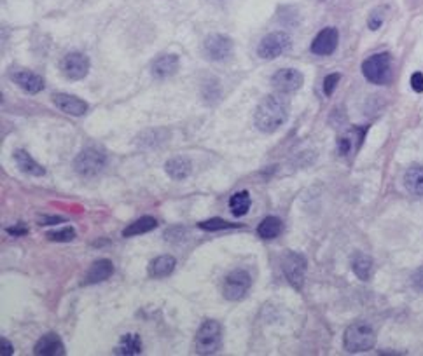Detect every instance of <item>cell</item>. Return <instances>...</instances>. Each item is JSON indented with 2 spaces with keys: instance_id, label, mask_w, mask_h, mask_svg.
Listing matches in <instances>:
<instances>
[{
  "instance_id": "1",
  "label": "cell",
  "mask_w": 423,
  "mask_h": 356,
  "mask_svg": "<svg viewBox=\"0 0 423 356\" xmlns=\"http://www.w3.org/2000/svg\"><path fill=\"white\" fill-rule=\"evenodd\" d=\"M289 119V102L280 95H268L262 98L254 114V124L259 131L273 133Z\"/></svg>"
},
{
  "instance_id": "2",
  "label": "cell",
  "mask_w": 423,
  "mask_h": 356,
  "mask_svg": "<svg viewBox=\"0 0 423 356\" xmlns=\"http://www.w3.org/2000/svg\"><path fill=\"white\" fill-rule=\"evenodd\" d=\"M376 344L374 328L366 321H355L344 330L343 346L348 353H366Z\"/></svg>"
},
{
  "instance_id": "3",
  "label": "cell",
  "mask_w": 423,
  "mask_h": 356,
  "mask_svg": "<svg viewBox=\"0 0 423 356\" xmlns=\"http://www.w3.org/2000/svg\"><path fill=\"white\" fill-rule=\"evenodd\" d=\"M362 73L371 84L385 86L392 81V57L390 53L373 54L362 63Z\"/></svg>"
},
{
  "instance_id": "4",
  "label": "cell",
  "mask_w": 423,
  "mask_h": 356,
  "mask_svg": "<svg viewBox=\"0 0 423 356\" xmlns=\"http://www.w3.org/2000/svg\"><path fill=\"white\" fill-rule=\"evenodd\" d=\"M196 350L199 355H214L221 350L222 326L219 321L207 320L196 332Z\"/></svg>"
},
{
  "instance_id": "5",
  "label": "cell",
  "mask_w": 423,
  "mask_h": 356,
  "mask_svg": "<svg viewBox=\"0 0 423 356\" xmlns=\"http://www.w3.org/2000/svg\"><path fill=\"white\" fill-rule=\"evenodd\" d=\"M105 152L98 147H88L81 152L74 161V170L81 177H96L103 168H105Z\"/></svg>"
},
{
  "instance_id": "6",
  "label": "cell",
  "mask_w": 423,
  "mask_h": 356,
  "mask_svg": "<svg viewBox=\"0 0 423 356\" xmlns=\"http://www.w3.org/2000/svg\"><path fill=\"white\" fill-rule=\"evenodd\" d=\"M306 269L308 262L304 255L298 254V251H285L284 257H282V271H284L287 281L296 290H303Z\"/></svg>"
},
{
  "instance_id": "7",
  "label": "cell",
  "mask_w": 423,
  "mask_h": 356,
  "mask_svg": "<svg viewBox=\"0 0 423 356\" xmlns=\"http://www.w3.org/2000/svg\"><path fill=\"white\" fill-rule=\"evenodd\" d=\"M252 287L250 274L245 269H235L226 276L224 285H222V295L228 300H242L248 294Z\"/></svg>"
},
{
  "instance_id": "8",
  "label": "cell",
  "mask_w": 423,
  "mask_h": 356,
  "mask_svg": "<svg viewBox=\"0 0 423 356\" xmlns=\"http://www.w3.org/2000/svg\"><path fill=\"white\" fill-rule=\"evenodd\" d=\"M291 44H292L291 37H289L285 32L268 33V35L259 42L257 54L259 58L262 59H274L282 57L284 53H287V51L291 49Z\"/></svg>"
},
{
  "instance_id": "9",
  "label": "cell",
  "mask_w": 423,
  "mask_h": 356,
  "mask_svg": "<svg viewBox=\"0 0 423 356\" xmlns=\"http://www.w3.org/2000/svg\"><path fill=\"white\" fill-rule=\"evenodd\" d=\"M367 126H352L350 129L343 133L337 138V154L341 158H354L362 147L364 138H366Z\"/></svg>"
},
{
  "instance_id": "10",
  "label": "cell",
  "mask_w": 423,
  "mask_h": 356,
  "mask_svg": "<svg viewBox=\"0 0 423 356\" xmlns=\"http://www.w3.org/2000/svg\"><path fill=\"white\" fill-rule=\"evenodd\" d=\"M203 53L212 61H224L233 53L231 39L222 33H212L203 42Z\"/></svg>"
},
{
  "instance_id": "11",
  "label": "cell",
  "mask_w": 423,
  "mask_h": 356,
  "mask_svg": "<svg viewBox=\"0 0 423 356\" xmlns=\"http://www.w3.org/2000/svg\"><path fill=\"white\" fill-rule=\"evenodd\" d=\"M60 66L66 79L81 81L90 72V58L83 53H69L63 57Z\"/></svg>"
},
{
  "instance_id": "12",
  "label": "cell",
  "mask_w": 423,
  "mask_h": 356,
  "mask_svg": "<svg viewBox=\"0 0 423 356\" xmlns=\"http://www.w3.org/2000/svg\"><path fill=\"white\" fill-rule=\"evenodd\" d=\"M304 83V77L299 70L296 69H282L272 77V86L282 95L299 91Z\"/></svg>"
},
{
  "instance_id": "13",
  "label": "cell",
  "mask_w": 423,
  "mask_h": 356,
  "mask_svg": "<svg viewBox=\"0 0 423 356\" xmlns=\"http://www.w3.org/2000/svg\"><path fill=\"white\" fill-rule=\"evenodd\" d=\"M337 42H340V33H337V28L328 27L317 33V37L311 42V53L317 54V57H329L336 51Z\"/></svg>"
},
{
  "instance_id": "14",
  "label": "cell",
  "mask_w": 423,
  "mask_h": 356,
  "mask_svg": "<svg viewBox=\"0 0 423 356\" xmlns=\"http://www.w3.org/2000/svg\"><path fill=\"white\" fill-rule=\"evenodd\" d=\"M11 81L28 95H37L44 89V79L30 70H14L11 72Z\"/></svg>"
},
{
  "instance_id": "15",
  "label": "cell",
  "mask_w": 423,
  "mask_h": 356,
  "mask_svg": "<svg viewBox=\"0 0 423 356\" xmlns=\"http://www.w3.org/2000/svg\"><path fill=\"white\" fill-rule=\"evenodd\" d=\"M53 103L58 109L63 110L69 116H84L88 112V103L84 100L77 98L74 95H66V93H54Z\"/></svg>"
},
{
  "instance_id": "16",
  "label": "cell",
  "mask_w": 423,
  "mask_h": 356,
  "mask_svg": "<svg viewBox=\"0 0 423 356\" xmlns=\"http://www.w3.org/2000/svg\"><path fill=\"white\" fill-rule=\"evenodd\" d=\"M33 355L39 356H63L65 355V346L60 336L54 332L46 333L37 340L35 348H33Z\"/></svg>"
},
{
  "instance_id": "17",
  "label": "cell",
  "mask_w": 423,
  "mask_h": 356,
  "mask_svg": "<svg viewBox=\"0 0 423 356\" xmlns=\"http://www.w3.org/2000/svg\"><path fill=\"white\" fill-rule=\"evenodd\" d=\"M112 274H114L112 261H109V259H98V261L93 262L90 269H88L83 285L102 283V281L109 280Z\"/></svg>"
},
{
  "instance_id": "18",
  "label": "cell",
  "mask_w": 423,
  "mask_h": 356,
  "mask_svg": "<svg viewBox=\"0 0 423 356\" xmlns=\"http://www.w3.org/2000/svg\"><path fill=\"white\" fill-rule=\"evenodd\" d=\"M179 70V57L177 54H163L156 58L151 65V72L156 79H166L172 77Z\"/></svg>"
},
{
  "instance_id": "19",
  "label": "cell",
  "mask_w": 423,
  "mask_h": 356,
  "mask_svg": "<svg viewBox=\"0 0 423 356\" xmlns=\"http://www.w3.org/2000/svg\"><path fill=\"white\" fill-rule=\"evenodd\" d=\"M13 158H14V162L18 165V168H20L23 173H27V175L30 177L46 175V170H44L35 159H32V155L28 154L27 150H20V148H18V150H14Z\"/></svg>"
},
{
  "instance_id": "20",
  "label": "cell",
  "mask_w": 423,
  "mask_h": 356,
  "mask_svg": "<svg viewBox=\"0 0 423 356\" xmlns=\"http://www.w3.org/2000/svg\"><path fill=\"white\" fill-rule=\"evenodd\" d=\"M165 172L173 180H185V178L191 175L192 165L184 155H177V158H172L166 161Z\"/></svg>"
},
{
  "instance_id": "21",
  "label": "cell",
  "mask_w": 423,
  "mask_h": 356,
  "mask_svg": "<svg viewBox=\"0 0 423 356\" xmlns=\"http://www.w3.org/2000/svg\"><path fill=\"white\" fill-rule=\"evenodd\" d=\"M404 187L410 194L413 196H423V165H415L407 168L406 175H404Z\"/></svg>"
},
{
  "instance_id": "22",
  "label": "cell",
  "mask_w": 423,
  "mask_h": 356,
  "mask_svg": "<svg viewBox=\"0 0 423 356\" xmlns=\"http://www.w3.org/2000/svg\"><path fill=\"white\" fill-rule=\"evenodd\" d=\"M177 261L172 257V255H161V257H156L154 261L151 262L149 266V276L151 278H168L170 274L175 271Z\"/></svg>"
},
{
  "instance_id": "23",
  "label": "cell",
  "mask_w": 423,
  "mask_h": 356,
  "mask_svg": "<svg viewBox=\"0 0 423 356\" xmlns=\"http://www.w3.org/2000/svg\"><path fill=\"white\" fill-rule=\"evenodd\" d=\"M116 353L126 356L142 353V339H140L139 333H126V336H122L116 348Z\"/></svg>"
},
{
  "instance_id": "24",
  "label": "cell",
  "mask_w": 423,
  "mask_h": 356,
  "mask_svg": "<svg viewBox=\"0 0 423 356\" xmlns=\"http://www.w3.org/2000/svg\"><path fill=\"white\" fill-rule=\"evenodd\" d=\"M282 232H284V224H282V220L278 217H266L257 227L259 237L266 241L274 239V237L280 236Z\"/></svg>"
},
{
  "instance_id": "25",
  "label": "cell",
  "mask_w": 423,
  "mask_h": 356,
  "mask_svg": "<svg viewBox=\"0 0 423 356\" xmlns=\"http://www.w3.org/2000/svg\"><path fill=\"white\" fill-rule=\"evenodd\" d=\"M352 269H354L355 276H357L359 280L369 281V278L373 276V271H374L373 259H371L369 255L357 254L354 257V261H352Z\"/></svg>"
},
{
  "instance_id": "26",
  "label": "cell",
  "mask_w": 423,
  "mask_h": 356,
  "mask_svg": "<svg viewBox=\"0 0 423 356\" xmlns=\"http://www.w3.org/2000/svg\"><path fill=\"white\" fill-rule=\"evenodd\" d=\"M158 227V220L154 217H142L139 220H135L133 224H129L128 227L122 231V236L124 237H133L140 235H147V232L154 231Z\"/></svg>"
},
{
  "instance_id": "27",
  "label": "cell",
  "mask_w": 423,
  "mask_h": 356,
  "mask_svg": "<svg viewBox=\"0 0 423 356\" xmlns=\"http://www.w3.org/2000/svg\"><path fill=\"white\" fill-rule=\"evenodd\" d=\"M250 206L252 199L247 191L236 192V194L231 196V199H229V208H231V213L235 215V217H243V215H247Z\"/></svg>"
},
{
  "instance_id": "28",
  "label": "cell",
  "mask_w": 423,
  "mask_h": 356,
  "mask_svg": "<svg viewBox=\"0 0 423 356\" xmlns=\"http://www.w3.org/2000/svg\"><path fill=\"white\" fill-rule=\"evenodd\" d=\"M198 227L203 229V231L214 232V231H224V229L240 227V224H231V222L224 220V218H210V220H205L202 222V224H198Z\"/></svg>"
},
{
  "instance_id": "29",
  "label": "cell",
  "mask_w": 423,
  "mask_h": 356,
  "mask_svg": "<svg viewBox=\"0 0 423 356\" xmlns=\"http://www.w3.org/2000/svg\"><path fill=\"white\" fill-rule=\"evenodd\" d=\"M46 237L50 241H57V243H70L76 239V229L74 227H63L60 231L47 232Z\"/></svg>"
},
{
  "instance_id": "30",
  "label": "cell",
  "mask_w": 423,
  "mask_h": 356,
  "mask_svg": "<svg viewBox=\"0 0 423 356\" xmlns=\"http://www.w3.org/2000/svg\"><path fill=\"white\" fill-rule=\"evenodd\" d=\"M385 11H387L385 7H376V9L369 14L367 27H369L371 30L381 28V25H383V21H385Z\"/></svg>"
},
{
  "instance_id": "31",
  "label": "cell",
  "mask_w": 423,
  "mask_h": 356,
  "mask_svg": "<svg viewBox=\"0 0 423 356\" xmlns=\"http://www.w3.org/2000/svg\"><path fill=\"white\" fill-rule=\"evenodd\" d=\"M341 81V73H329L324 79V95L331 96Z\"/></svg>"
},
{
  "instance_id": "32",
  "label": "cell",
  "mask_w": 423,
  "mask_h": 356,
  "mask_svg": "<svg viewBox=\"0 0 423 356\" xmlns=\"http://www.w3.org/2000/svg\"><path fill=\"white\" fill-rule=\"evenodd\" d=\"M411 88H413L417 93H423V73L422 72H415L413 76H411Z\"/></svg>"
},
{
  "instance_id": "33",
  "label": "cell",
  "mask_w": 423,
  "mask_h": 356,
  "mask_svg": "<svg viewBox=\"0 0 423 356\" xmlns=\"http://www.w3.org/2000/svg\"><path fill=\"white\" fill-rule=\"evenodd\" d=\"M62 222H65V218L63 217H53V215H47V217L40 218L39 225H54V224H62Z\"/></svg>"
},
{
  "instance_id": "34",
  "label": "cell",
  "mask_w": 423,
  "mask_h": 356,
  "mask_svg": "<svg viewBox=\"0 0 423 356\" xmlns=\"http://www.w3.org/2000/svg\"><path fill=\"white\" fill-rule=\"evenodd\" d=\"M184 227H172V229H168V231H166V239L168 241H175V239H179V236H184Z\"/></svg>"
},
{
  "instance_id": "35",
  "label": "cell",
  "mask_w": 423,
  "mask_h": 356,
  "mask_svg": "<svg viewBox=\"0 0 423 356\" xmlns=\"http://www.w3.org/2000/svg\"><path fill=\"white\" fill-rule=\"evenodd\" d=\"M413 287L417 288V290L423 292V267H422V269H418L417 273H415V276H413Z\"/></svg>"
},
{
  "instance_id": "36",
  "label": "cell",
  "mask_w": 423,
  "mask_h": 356,
  "mask_svg": "<svg viewBox=\"0 0 423 356\" xmlns=\"http://www.w3.org/2000/svg\"><path fill=\"white\" fill-rule=\"evenodd\" d=\"M0 346H2V355L4 356H11V355L14 353L13 344H11L9 340L6 339V337H2V339H0Z\"/></svg>"
},
{
  "instance_id": "37",
  "label": "cell",
  "mask_w": 423,
  "mask_h": 356,
  "mask_svg": "<svg viewBox=\"0 0 423 356\" xmlns=\"http://www.w3.org/2000/svg\"><path fill=\"white\" fill-rule=\"evenodd\" d=\"M7 235H11V236H25V235H28V229L27 227H23V225H16V227H9L7 229Z\"/></svg>"
}]
</instances>
